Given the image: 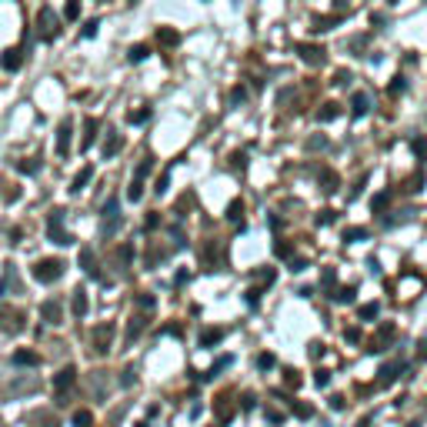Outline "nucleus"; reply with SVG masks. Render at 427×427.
I'll use <instances>...</instances> for the list:
<instances>
[{
	"label": "nucleus",
	"instance_id": "f8f14e48",
	"mask_svg": "<svg viewBox=\"0 0 427 427\" xmlns=\"http://www.w3.org/2000/svg\"><path fill=\"white\" fill-rule=\"evenodd\" d=\"M37 388H40V384L34 381V377H30V381H27V377H20V381H14L10 388L0 390V397H3V401H10V397H17V394H24V390H30V394H34Z\"/></svg>",
	"mask_w": 427,
	"mask_h": 427
},
{
	"label": "nucleus",
	"instance_id": "bb28decb",
	"mask_svg": "<svg viewBox=\"0 0 427 427\" xmlns=\"http://www.w3.org/2000/svg\"><path fill=\"white\" fill-rule=\"evenodd\" d=\"M337 117H340V107H337V104H324V107L317 111V120H324V124H327V120H337Z\"/></svg>",
	"mask_w": 427,
	"mask_h": 427
},
{
	"label": "nucleus",
	"instance_id": "864d4df0",
	"mask_svg": "<svg viewBox=\"0 0 427 427\" xmlns=\"http://www.w3.org/2000/svg\"><path fill=\"white\" fill-rule=\"evenodd\" d=\"M408 427H417V424H408Z\"/></svg>",
	"mask_w": 427,
	"mask_h": 427
},
{
	"label": "nucleus",
	"instance_id": "dca6fc26",
	"mask_svg": "<svg viewBox=\"0 0 427 427\" xmlns=\"http://www.w3.org/2000/svg\"><path fill=\"white\" fill-rule=\"evenodd\" d=\"M3 71H20V64H24V54H20L17 47H10V51H3Z\"/></svg>",
	"mask_w": 427,
	"mask_h": 427
},
{
	"label": "nucleus",
	"instance_id": "49530a36",
	"mask_svg": "<svg viewBox=\"0 0 427 427\" xmlns=\"http://www.w3.org/2000/svg\"><path fill=\"white\" fill-rule=\"evenodd\" d=\"M357 237H364V230H361V227H351V230L344 234V241H357Z\"/></svg>",
	"mask_w": 427,
	"mask_h": 427
},
{
	"label": "nucleus",
	"instance_id": "a211bd4d",
	"mask_svg": "<svg viewBox=\"0 0 427 427\" xmlns=\"http://www.w3.org/2000/svg\"><path fill=\"white\" fill-rule=\"evenodd\" d=\"M17 367H37L40 364V354H34V351H17L14 357H10Z\"/></svg>",
	"mask_w": 427,
	"mask_h": 427
},
{
	"label": "nucleus",
	"instance_id": "9d476101",
	"mask_svg": "<svg viewBox=\"0 0 427 427\" xmlns=\"http://www.w3.org/2000/svg\"><path fill=\"white\" fill-rule=\"evenodd\" d=\"M71 134H74V120L67 117V120H60V130H57V154L60 157L71 154Z\"/></svg>",
	"mask_w": 427,
	"mask_h": 427
},
{
	"label": "nucleus",
	"instance_id": "4be33fe9",
	"mask_svg": "<svg viewBox=\"0 0 427 427\" xmlns=\"http://www.w3.org/2000/svg\"><path fill=\"white\" fill-rule=\"evenodd\" d=\"M351 111L357 113V117H364V113L371 111V97H367V93H354V100H351Z\"/></svg>",
	"mask_w": 427,
	"mask_h": 427
},
{
	"label": "nucleus",
	"instance_id": "aec40b11",
	"mask_svg": "<svg viewBox=\"0 0 427 427\" xmlns=\"http://www.w3.org/2000/svg\"><path fill=\"white\" fill-rule=\"evenodd\" d=\"M87 307H91L87 291H84V287H77V291H74V317H84V314H87Z\"/></svg>",
	"mask_w": 427,
	"mask_h": 427
},
{
	"label": "nucleus",
	"instance_id": "3c124183",
	"mask_svg": "<svg viewBox=\"0 0 427 427\" xmlns=\"http://www.w3.org/2000/svg\"><path fill=\"white\" fill-rule=\"evenodd\" d=\"M334 298H337V300H351V298H354V291H351V287H344V291H340V294H334Z\"/></svg>",
	"mask_w": 427,
	"mask_h": 427
},
{
	"label": "nucleus",
	"instance_id": "20e7f679",
	"mask_svg": "<svg viewBox=\"0 0 427 427\" xmlns=\"http://www.w3.org/2000/svg\"><path fill=\"white\" fill-rule=\"evenodd\" d=\"M64 214H67V210H60V207H57V210H51V217H47V237H51L54 244H60V247L74 244V237H71V234H67V227H64Z\"/></svg>",
	"mask_w": 427,
	"mask_h": 427
},
{
	"label": "nucleus",
	"instance_id": "7c9ffc66",
	"mask_svg": "<svg viewBox=\"0 0 427 427\" xmlns=\"http://www.w3.org/2000/svg\"><path fill=\"white\" fill-rule=\"evenodd\" d=\"M241 217H244V201H234L227 207V221H241Z\"/></svg>",
	"mask_w": 427,
	"mask_h": 427
},
{
	"label": "nucleus",
	"instance_id": "b1692460",
	"mask_svg": "<svg viewBox=\"0 0 427 427\" xmlns=\"http://www.w3.org/2000/svg\"><path fill=\"white\" fill-rule=\"evenodd\" d=\"M401 367H404L401 361H394V364H384V367H381V384H390V381H394V377L401 374Z\"/></svg>",
	"mask_w": 427,
	"mask_h": 427
},
{
	"label": "nucleus",
	"instance_id": "473e14b6",
	"mask_svg": "<svg viewBox=\"0 0 427 427\" xmlns=\"http://www.w3.org/2000/svg\"><path fill=\"white\" fill-rule=\"evenodd\" d=\"M127 197H130V201H140V197H144V184H140V181H130Z\"/></svg>",
	"mask_w": 427,
	"mask_h": 427
},
{
	"label": "nucleus",
	"instance_id": "58836bf2",
	"mask_svg": "<svg viewBox=\"0 0 427 427\" xmlns=\"http://www.w3.org/2000/svg\"><path fill=\"white\" fill-rule=\"evenodd\" d=\"M17 170H20V174H37V170H40V164H37V161H20V164H17Z\"/></svg>",
	"mask_w": 427,
	"mask_h": 427
},
{
	"label": "nucleus",
	"instance_id": "a18cd8bd",
	"mask_svg": "<svg viewBox=\"0 0 427 427\" xmlns=\"http://www.w3.org/2000/svg\"><path fill=\"white\" fill-rule=\"evenodd\" d=\"M284 381H287L291 388H300V377H298V371H284Z\"/></svg>",
	"mask_w": 427,
	"mask_h": 427
},
{
	"label": "nucleus",
	"instance_id": "5701e85b",
	"mask_svg": "<svg viewBox=\"0 0 427 427\" xmlns=\"http://www.w3.org/2000/svg\"><path fill=\"white\" fill-rule=\"evenodd\" d=\"M390 337H394V327H381V331H377V337H371V347H367V351H381Z\"/></svg>",
	"mask_w": 427,
	"mask_h": 427
},
{
	"label": "nucleus",
	"instance_id": "f704fd0d",
	"mask_svg": "<svg viewBox=\"0 0 427 427\" xmlns=\"http://www.w3.org/2000/svg\"><path fill=\"white\" fill-rule=\"evenodd\" d=\"M320 181H324V190H334V187H337V174H334V170H324V174H320Z\"/></svg>",
	"mask_w": 427,
	"mask_h": 427
},
{
	"label": "nucleus",
	"instance_id": "37998d69",
	"mask_svg": "<svg viewBox=\"0 0 427 427\" xmlns=\"http://www.w3.org/2000/svg\"><path fill=\"white\" fill-rule=\"evenodd\" d=\"M227 364H230V357H221V361H217V364H214V367H210V371H207L204 377H214V374H217V371H224Z\"/></svg>",
	"mask_w": 427,
	"mask_h": 427
},
{
	"label": "nucleus",
	"instance_id": "603ef678",
	"mask_svg": "<svg viewBox=\"0 0 427 427\" xmlns=\"http://www.w3.org/2000/svg\"><path fill=\"white\" fill-rule=\"evenodd\" d=\"M144 227H147V230H154V227H157V214H147V221H144Z\"/></svg>",
	"mask_w": 427,
	"mask_h": 427
},
{
	"label": "nucleus",
	"instance_id": "72a5a7b5",
	"mask_svg": "<svg viewBox=\"0 0 427 427\" xmlns=\"http://www.w3.org/2000/svg\"><path fill=\"white\" fill-rule=\"evenodd\" d=\"M127 120H130V124H147V120H150V111H130Z\"/></svg>",
	"mask_w": 427,
	"mask_h": 427
},
{
	"label": "nucleus",
	"instance_id": "4468645a",
	"mask_svg": "<svg viewBox=\"0 0 427 427\" xmlns=\"http://www.w3.org/2000/svg\"><path fill=\"white\" fill-rule=\"evenodd\" d=\"M147 320H150L147 314H134V317H130V324H127V344H134L137 337L144 334V327H147Z\"/></svg>",
	"mask_w": 427,
	"mask_h": 427
},
{
	"label": "nucleus",
	"instance_id": "6ab92c4d",
	"mask_svg": "<svg viewBox=\"0 0 427 427\" xmlns=\"http://www.w3.org/2000/svg\"><path fill=\"white\" fill-rule=\"evenodd\" d=\"M230 414H234L230 394H221V397H217V421H221V424H227V421H230Z\"/></svg>",
	"mask_w": 427,
	"mask_h": 427
},
{
	"label": "nucleus",
	"instance_id": "cd10ccee",
	"mask_svg": "<svg viewBox=\"0 0 427 427\" xmlns=\"http://www.w3.org/2000/svg\"><path fill=\"white\" fill-rule=\"evenodd\" d=\"M130 260H134V244H120V247H117V264H120V267H130Z\"/></svg>",
	"mask_w": 427,
	"mask_h": 427
},
{
	"label": "nucleus",
	"instance_id": "7ed1b4c3",
	"mask_svg": "<svg viewBox=\"0 0 427 427\" xmlns=\"http://www.w3.org/2000/svg\"><path fill=\"white\" fill-rule=\"evenodd\" d=\"M77 388V367H64L54 377V397L57 404H71V390Z\"/></svg>",
	"mask_w": 427,
	"mask_h": 427
},
{
	"label": "nucleus",
	"instance_id": "e433bc0d",
	"mask_svg": "<svg viewBox=\"0 0 427 427\" xmlns=\"http://www.w3.org/2000/svg\"><path fill=\"white\" fill-rule=\"evenodd\" d=\"M64 17H67V20H77V17H80V3H77V0H71V3L64 7Z\"/></svg>",
	"mask_w": 427,
	"mask_h": 427
},
{
	"label": "nucleus",
	"instance_id": "a19ab883",
	"mask_svg": "<svg viewBox=\"0 0 427 427\" xmlns=\"http://www.w3.org/2000/svg\"><path fill=\"white\" fill-rule=\"evenodd\" d=\"M244 100H247V91H244V87H234V91H230V104H244Z\"/></svg>",
	"mask_w": 427,
	"mask_h": 427
},
{
	"label": "nucleus",
	"instance_id": "a878e982",
	"mask_svg": "<svg viewBox=\"0 0 427 427\" xmlns=\"http://www.w3.org/2000/svg\"><path fill=\"white\" fill-rule=\"evenodd\" d=\"M97 127H100V124H97V117H87V134H84V140H80V150H87L93 144V137H97Z\"/></svg>",
	"mask_w": 427,
	"mask_h": 427
},
{
	"label": "nucleus",
	"instance_id": "de8ad7c7",
	"mask_svg": "<svg viewBox=\"0 0 427 427\" xmlns=\"http://www.w3.org/2000/svg\"><path fill=\"white\" fill-rule=\"evenodd\" d=\"M97 34V20H87V27H84V37H93Z\"/></svg>",
	"mask_w": 427,
	"mask_h": 427
},
{
	"label": "nucleus",
	"instance_id": "f3484780",
	"mask_svg": "<svg viewBox=\"0 0 427 427\" xmlns=\"http://www.w3.org/2000/svg\"><path fill=\"white\" fill-rule=\"evenodd\" d=\"M298 51H300V57H304L307 64H324V51L314 47V44H300Z\"/></svg>",
	"mask_w": 427,
	"mask_h": 427
},
{
	"label": "nucleus",
	"instance_id": "f257e3e1",
	"mask_svg": "<svg viewBox=\"0 0 427 427\" xmlns=\"http://www.w3.org/2000/svg\"><path fill=\"white\" fill-rule=\"evenodd\" d=\"M64 260L60 257H44L34 264V280H40V284H54V280L64 278Z\"/></svg>",
	"mask_w": 427,
	"mask_h": 427
},
{
	"label": "nucleus",
	"instance_id": "4c0bfd02",
	"mask_svg": "<svg viewBox=\"0 0 427 427\" xmlns=\"http://www.w3.org/2000/svg\"><path fill=\"white\" fill-rule=\"evenodd\" d=\"M134 381H137V371H134V367H124V374H120V388H130Z\"/></svg>",
	"mask_w": 427,
	"mask_h": 427
},
{
	"label": "nucleus",
	"instance_id": "8fccbe9b",
	"mask_svg": "<svg viewBox=\"0 0 427 427\" xmlns=\"http://www.w3.org/2000/svg\"><path fill=\"white\" fill-rule=\"evenodd\" d=\"M167 184H170V177H167V174H164V177L157 181V194H164V190H167Z\"/></svg>",
	"mask_w": 427,
	"mask_h": 427
},
{
	"label": "nucleus",
	"instance_id": "09e8293b",
	"mask_svg": "<svg viewBox=\"0 0 427 427\" xmlns=\"http://www.w3.org/2000/svg\"><path fill=\"white\" fill-rule=\"evenodd\" d=\"M327 381H331L327 371H317V388H327Z\"/></svg>",
	"mask_w": 427,
	"mask_h": 427
},
{
	"label": "nucleus",
	"instance_id": "f03ea898",
	"mask_svg": "<svg viewBox=\"0 0 427 427\" xmlns=\"http://www.w3.org/2000/svg\"><path fill=\"white\" fill-rule=\"evenodd\" d=\"M27 327V314L10 307V304H0V331L3 334H20Z\"/></svg>",
	"mask_w": 427,
	"mask_h": 427
},
{
	"label": "nucleus",
	"instance_id": "393cba45",
	"mask_svg": "<svg viewBox=\"0 0 427 427\" xmlns=\"http://www.w3.org/2000/svg\"><path fill=\"white\" fill-rule=\"evenodd\" d=\"M157 40H161L164 47H174V44H181V34L170 30V27H161V30H157Z\"/></svg>",
	"mask_w": 427,
	"mask_h": 427
},
{
	"label": "nucleus",
	"instance_id": "9b49d317",
	"mask_svg": "<svg viewBox=\"0 0 427 427\" xmlns=\"http://www.w3.org/2000/svg\"><path fill=\"white\" fill-rule=\"evenodd\" d=\"M40 317H44V324H64V307H60V300H44L40 304Z\"/></svg>",
	"mask_w": 427,
	"mask_h": 427
},
{
	"label": "nucleus",
	"instance_id": "6e6552de",
	"mask_svg": "<svg viewBox=\"0 0 427 427\" xmlns=\"http://www.w3.org/2000/svg\"><path fill=\"white\" fill-rule=\"evenodd\" d=\"M37 24H40V37H44V40L57 37V14H54V7H40Z\"/></svg>",
	"mask_w": 427,
	"mask_h": 427
},
{
	"label": "nucleus",
	"instance_id": "c756f323",
	"mask_svg": "<svg viewBox=\"0 0 427 427\" xmlns=\"http://www.w3.org/2000/svg\"><path fill=\"white\" fill-rule=\"evenodd\" d=\"M150 54V47H144V44H137V47H130V64H140V60H144V57Z\"/></svg>",
	"mask_w": 427,
	"mask_h": 427
},
{
	"label": "nucleus",
	"instance_id": "1a4fd4ad",
	"mask_svg": "<svg viewBox=\"0 0 427 427\" xmlns=\"http://www.w3.org/2000/svg\"><path fill=\"white\" fill-rule=\"evenodd\" d=\"M77 264L84 267V274L93 280H104L100 278V267H97V254H93V247H80V254H77Z\"/></svg>",
	"mask_w": 427,
	"mask_h": 427
},
{
	"label": "nucleus",
	"instance_id": "0eeeda50",
	"mask_svg": "<svg viewBox=\"0 0 427 427\" xmlns=\"http://www.w3.org/2000/svg\"><path fill=\"white\" fill-rule=\"evenodd\" d=\"M0 294H20V278L14 264H3L0 271Z\"/></svg>",
	"mask_w": 427,
	"mask_h": 427
},
{
	"label": "nucleus",
	"instance_id": "2eb2a0df",
	"mask_svg": "<svg viewBox=\"0 0 427 427\" xmlns=\"http://www.w3.org/2000/svg\"><path fill=\"white\" fill-rule=\"evenodd\" d=\"M224 340V327H204L201 331V347H214Z\"/></svg>",
	"mask_w": 427,
	"mask_h": 427
},
{
	"label": "nucleus",
	"instance_id": "ea45409f",
	"mask_svg": "<svg viewBox=\"0 0 427 427\" xmlns=\"http://www.w3.org/2000/svg\"><path fill=\"white\" fill-rule=\"evenodd\" d=\"M190 204H194V197H190V194H184V197L177 201V217H184V210H187Z\"/></svg>",
	"mask_w": 427,
	"mask_h": 427
},
{
	"label": "nucleus",
	"instance_id": "5fc2aeb1",
	"mask_svg": "<svg viewBox=\"0 0 427 427\" xmlns=\"http://www.w3.org/2000/svg\"><path fill=\"white\" fill-rule=\"evenodd\" d=\"M140 427H147V424H140Z\"/></svg>",
	"mask_w": 427,
	"mask_h": 427
},
{
	"label": "nucleus",
	"instance_id": "2f4dec72",
	"mask_svg": "<svg viewBox=\"0 0 427 427\" xmlns=\"http://www.w3.org/2000/svg\"><path fill=\"white\" fill-rule=\"evenodd\" d=\"M91 424H93L91 410H77L74 414V427H91Z\"/></svg>",
	"mask_w": 427,
	"mask_h": 427
},
{
	"label": "nucleus",
	"instance_id": "423d86ee",
	"mask_svg": "<svg viewBox=\"0 0 427 427\" xmlns=\"http://www.w3.org/2000/svg\"><path fill=\"white\" fill-rule=\"evenodd\" d=\"M117 227H120V201L107 197V204H104V234L111 237V234H117Z\"/></svg>",
	"mask_w": 427,
	"mask_h": 427
},
{
	"label": "nucleus",
	"instance_id": "79ce46f5",
	"mask_svg": "<svg viewBox=\"0 0 427 427\" xmlns=\"http://www.w3.org/2000/svg\"><path fill=\"white\" fill-rule=\"evenodd\" d=\"M307 147H311V150H324V147H327V137H311V140H307Z\"/></svg>",
	"mask_w": 427,
	"mask_h": 427
},
{
	"label": "nucleus",
	"instance_id": "c9c22d12",
	"mask_svg": "<svg viewBox=\"0 0 427 427\" xmlns=\"http://www.w3.org/2000/svg\"><path fill=\"white\" fill-rule=\"evenodd\" d=\"M274 364H278V361H274V354H260V357H257V367H260V371H271Z\"/></svg>",
	"mask_w": 427,
	"mask_h": 427
},
{
	"label": "nucleus",
	"instance_id": "c85d7f7f",
	"mask_svg": "<svg viewBox=\"0 0 427 427\" xmlns=\"http://www.w3.org/2000/svg\"><path fill=\"white\" fill-rule=\"evenodd\" d=\"M104 371H91V388H93V397H104Z\"/></svg>",
	"mask_w": 427,
	"mask_h": 427
},
{
	"label": "nucleus",
	"instance_id": "ddd939ff",
	"mask_svg": "<svg viewBox=\"0 0 427 427\" xmlns=\"http://www.w3.org/2000/svg\"><path fill=\"white\" fill-rule=\"evenodd\" d=\"M120 147H124V134L120 130H107V140H104V157H117L120 154Z\"/></svg>",
	"mask_w": 427,
	"mask_h": 427
},
{
	"label": "nucleus",
	"instance_id": "c03bdc74",
	"mask_svg": "<svg viewBox=\"0 0 427 427\" xmlns=\"http://www.w3.org/2000/svg\"><path fill=\"white\" fill-rule=\"evenodd\" d=\"M361 317H364V320L377 317V304H364V307H361Z\"/></svg>",
	"mask_w": 427,
	"mask_h": 427
},
{
	"label": "nucleus",
	"instance_id": "412c9836",
	"mask_svg": "<svg viewBox=\"0 0 427 427\" xmlns=\"http://www.w3.org/2000/svg\"><path fill=\"white\" fill-rule=\"evenodd\" d=\"M91 177H93V167H84V170H80V174H77L74 181H71V194H80L84 187L91 184Z\"/></svg>",
	"mask_w": 427,
	"mask_h": 427
},
{
	"label": "nucleus",
	"instance_id": "39448f33",
	"mask_svg": "<svg viewBox=\"0 0 427 427\" xmlns=\"http://www.w3.org/2000/svg\"><path fill=\"white\" fill-rule=\"evenodd\" d=\"M111 344H113V324H111V320H107V324H100V327H93V334H91L93 354H107V351H111Z\"/></svg>",
	"mask_w": 427,
	"mask_h": 427
}]
</instances>
